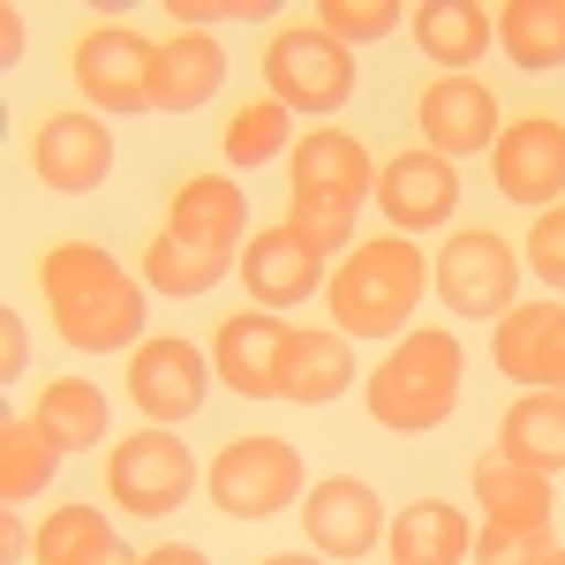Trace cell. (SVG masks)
<instances>
[{
	"mask_svg": "<svg viewBox=\"0 0 565 565\" xmlns=\"http://www.w3.org/2000/svg\"><path fill=\"white\" fill-rule=\"evenodd\" d=\"M392 23H407L399 15V0H317V31L340 45H362V39H385Z\"/></svg>",
	"mask_w": 565,
	"mask_h": 565,
	"instance_id": "1f68e13d",
	"label": "cell"
},
{
	"mask_svg": "<svg viewBox=\"0 0 565 565\" xmlns=\"http://www.w3.org/2000/svg\"><path fill=\"white\" fill-rule=\"evenodd\" d=\"M218 143H226L234 167H264V159H279V151L295 143V136H287V106H279V98H249V106H234Z\"/></svg>",
	"mask_w": 565,
	"mask_h": 565,
	"instance_id": "4dcf8cb0",
	"label": "cell"
},
{
	"mask_svg": "<svg viewBox=\"0 0 565 565\" xmlns=\"http://www.w3.org/2000/svg\"><path fill=\"white\" fill-rule=\"evenodd\" d=\"M490 174H498L505 204H543L551 212L565 196V121H551V114L505 121V136L490 143Z\"/></svg>",
	"mask_w": 565,
	"mask_h": 565,
	"instance_id": "30bf717a",
	"label": "cell"
},
{
	"mask_svg": "<svg viewBox=\"0 0 565 565\" xmlns=\"http://www.w3.org/2000/svg\"><path fill=\"white\" fill-rule=\"evenodd\" d=\"M498 452L527 476H565V392H521L498 415Z\"/></svg>",
	"mask_w": 565,
	"mask_h": 565,
	"instance_id": "7402d4cb",
	"label": "cell"
},
{
	"mask_svg": "<svg viewBox=\"0 0 565 565\" xmlns=\"http://www.w3.org/2000/svg\"><path fill=\"white\" fill-rule=\"evenodd\" d=\"M287 174H295V196H332V204H354V212H362V196H377V167H370L362 136L324 129V121L309 136H295Z\"/></svg>",
	"mask_w": 565,
	"mask_h": 565,
	"instance_id": "ac0fdd59",
	"label": "cell"
},
{
	"mask_svg": "<svg viewBox=\"0 0 565 565\" xmlns=\"http://www.w3.org/2000/svg\"><path fill=\"white\" fill-rule=\"evenodd\" d=\"M348 385H354V354H348L340 332H287L279 399H295V407H332Z\"/></svg>",
	"mask_w": 565,
	"mask_h": 565,
	"instance_id": "cb8c5ba5",
	"label": "cell"
},
{
	"mask_svg": "<svg viewBox=\"0 0 565 565\" xmlns=\"http://www.w3.org/2000/svg\"><path fill=\"white\" fill-rule=\"evenodd\" d=\"M143 565H212L196 543H159V551H143Z\"/></svg>",
	"mask_w": 565,
	"mask_h": 565,
	"instance_id": "f35d334b",
	"label": "cell"
},
{
	"mask_svg": "<svg viewBox=\"0 0 565 565\" xmlns=\"http://www.w3.org/2000/svg\"><path fill=\"white\" fill-rule=\"evenodd\" d=\"M264 23L271 15V0H174V23H189V31H204V23Z\"/></svg>",
	"mask_w": 565,
	"mask_h": 565,
	"instance_id": "d590c367",
	"label": "cell"
},
{
	"mask_svg": "<svg viewBox=\"0 0 565 565\" xmlns=\"http://www.w3.org/2000/svg\"><path fill=\"white\" fill-rule=\"evenodd\" d=\"M527 264H535L551 287H565V204L535 212V226H527Z\"/></svg>",
	"mask_w": 565,
	"mask_h": 565,
	"instance_id": "e575fe53",
	"label": "cell"
},
{
	"mask_svg": "<svg viewBox=\"0 0 565 565\" xmlns=\"http://www.w3.org/2000/svg\"><path fill=\"white\" fill-rule=\"evenodd\" d=\"M543 565H565V543H551V558H543Z\"/></svg>",
	"mask_w": 565,
	"mask_h": 565,
	"instance_id": "b9f144b4",
	"label": "cell"
},
{
	"mask_svg": "<svg viewBox=\"0 0 565 565\" xmlns=\"http://www.w3.org/2000/svg\"><path fill=\"white\" fill-rule=\"evenodd\" d=\"M490 354H498L505 385L565 392V302H513Z\"/></svg>",
	"mask_w": 565,
	"mask_h": 565,
	"instance_id": "2e32d148",
	"label": "cell"
},
{
	"mask_svg": "<svg viewBox=\"0 0 565 565\" xmlns=\"http://www.w3.org/2000/svg\"><path fill=\"white\" fill-rule=\"evenodd\" d=\"M287 226L302 234L317 257H340V249H354V204H332V196H295Z\"/></svg>",
	"mask_w": 565,
	"mask_h": 565,
	"instance_id": "d6a6232c",
	"label": "cell"
},
{
	"mask_svg": "<svg viewBox=\"0 0 565 565\" xmlns=\"http://www.w3.org/2000/svg\"><path fill=\"white\" fill-rule=\"evenodd\" d=\"M23 61V8H0V68Z\"/></svg>",
	"mask_w": 565,
	"mask_h": 565,
	"instance_id": "74e56055",
	"label": "cell"
},
{
	"mask_svg": "<svg viewBox=\"0 0 565 565\" xmlns=\"http://www.w3.org/2000/svg\"><path fill=\"white\" fill-rule=\"evenodd\" d=\"M0 551H8V565L23 558V521H15V513H8V521H0Z\"/></svg>",
	"mask_w": 565,
	"mask_h": 565,
	"instance_id": "ab89813d",
	"label": "cell"
},
{
	"mask_svg": "<svg viewBox=\"0 0 565 565\" xmlns=\"http://www.w3.org/2000/svg\"><path fill=\"white\" fill-rule=\"evenodd\" d=\"M31 558L39 565H143L136 551H121L114 543V527H106V513L98 505H53L39 521V535H31Z\"/></svg>",
	"mask_w": 565,
	"mask_h": 565,
	"instance_id": "d4e9b609",
	"label": "cell"
},
{
	"mask_svg": "<svg viewBox=\"0 0 565 565\" xmlns=\"http://www.w3.org/2000/svg\"><path fill=\"white\" fill-rule=\"evenodd\" d=\"M204 377H218V370H204V354L189 348V340H174V332H151V340L129 348V399L143 407V423H159V430L204 415V392H212Z\"/></svg>",
	"mask_w": 565,
	"mask_h": 565,
	"instance_id": "9c48e42d",
	"label": "cell"
},
{
	"mask_svg": "<svg viewBox=\"0 0 565 565\" xmlns=\"http://www.w3.org/2000/svg\"><path fill=\"white\" fill-rule=\"evenodd\" d=\"M460 377H468V354L452 332H399V348L370 370V423L377 430H437L452 407H460Z\"/></svg>",
	"mask_w": 565,
	"mask_h": 565,
	"instance_id": "3957f363",
	"label": "cell"
},
{
	"mask_svg": "<svg viewBox=\"0 0 565 565\" xmlns=\"http://www.w3.org/2000/svg\"><path fill=\"white\" fill-rule=\"evenodd\" d=\"M423 287H430V257H423L407 234H377V242H354L324 295H332V324H340V332L385 340V332H407Z\"/></svg>",
	"mask_w": 565,
	"mask_h": 565,
	"instance_id": "7a4b0ae2",
	"label": "cell"
},
{
	"mask_svg": "<svg viewBox=\"0 0 565 565\" xmlns=\"http://www.w3.org/2000/svg\"><path fill=\"white\" fill-rule=\"evenodd\" d=\"M476 505H482V521L551 527V476H527L505 452H490V460H476Z\"/></svg>",
	"mask_w": 565,
	"mask_h": 565,
	"instance_id": "484cf974",
	"label": "cell"
},
{
	"mask_svg": "<svg viewBox=\"0 0 565 565\" xmlns=\"http://www.w3.org/2000/svg\"><path fill=\"white\" fill-rule=\"evenodd\" d=\"M264 565H324V558H309V551H279V558H264Z\"/></svg>",
	"mask_w": 565,
	"mask_h": 565,
	"instance_id": "60d3db41",
	"label": "cell"
},
{
	"mask_svg": "<svg viewBox=\"0 0 565 565\" xmlns=\"http://www.w3.org/2000/svg\"><path fill=\"white\" fill-rule=\"evenodd\" d=\"M430 287L452 317H505L521 295V249L490 226H460L430 257Z\"/></svg>",
	"mask_w": 565,
	"mask_h": 565,
	"instance_id": "8992f818",
	"label": "cell"
},
{
	"mask_svg": "<svg viewBox=\"0 0 565 565\" xmlns=\"http://www.w3.org/2000/svg\"><path fill=\"white\" fill-rule=\"evenodd\" d=\"M302 527L317 558H370L385 535V505L362 476H324L302 490Z\"/></svg>",
	"mask_w": 565,
	"mask_h": 565,
	"instance_id": "8fae6325",
	"label": "cell"
},
{
	"mask_svg": "<svg viewBox=\"0 0 565 565\" xmlns=\"http://www.w3.org/2000/svg\"><path fill=\"white\" fill-rule=\"evenodd\" d=\"M61 452H84V445H106V392L84 385V377H53L39 392V415H31Z\"/></svg>",
	"mask_w": 565,
	"mask_h": 565,
	"instance_id": "83f0119b",
	"label": "cell"
},
{
	"mask_svg": "<svg viewBox=\"0 0 565 565\" xmlns=\"http://www.w3.org/2000/svg\"><path fill=\"white\" fill-rule=\"evenodd\" d=\"M53 460H61V445H53L39 423L8 415V423H0V505L15 513L23 498H39L45 482H53Z\"/></svg>",
	"mask_w": 565,
	"mask_h": 565,
	"instance_id": "f1b7e54d",
	"label": "cell"
},
{
	"mask_svg": "<svg viewBox=\"0 0 565 565\" xmlns=\"http://www.w3.org/2000/svg\"><path fill=\"white\" fill-rule=\"evenodd\" d=\"M415 121H423V143L445 151V159H468V151H490L498 143V98L476 76H437L415 98Z\"/></svg>",
	"mask_w": 565,
	"mask_h": 565,
	"instance_id": "e0dca14e",
	"label": "cell"
},
{
	"mask_svg": "<svg viewBox=\"0 0 565 565\" xmlns=\"http://www.w3.org/2000/svg\"><path fill=\"white\" fill-rule=\"evenodd\" d=\"M68 68H76V84L98 114H143L151 106V76H159V45L129 31V23H98L76 39L68 53Z\"/></svg>",
	"mask_w": 565,
	"mask_h": 565,
	"instance_id": "ba28073f",
	"label": "cell"
},
{
	"mask_svg": "<svg viewBox=\"0 0 565 565\" xmlns=\"http://www.w3.org/2000/svg\"><path fill=\"white\" fill-rule=\"evenodd\" d=\"M377 204L399 234H430L445 218L460 212V167L430 151V143H415V151H399L385 159V174H377Z\"/></svg>",
	"mask_w": 565,
	"mask_h": 565,
	"instance_id": "7c38bea8",
	"label": "cell"
},
{
	"mask_svg": "<svg viewBox=\"0 0 565 565\" xmlns=\"http://www.w3.org/2000/svg\"><path fill=\"white\" fill-rule=\"evenodd\" d=\"M106 490H114V505L136 513V521H167V513L189 505V490H196V460H189V445L174 430L143 423L136 437H121L106 452Z\"/></svg>",
	"mask_w": 565,
	"mask_h": 565,
	"instance_id": "52a82bcc",
	"label": "cell"
},
{
	"mask_svg": "<svg viewBox=\"0 0 565 565\" xmlns=\"http://www.w3.org/2000/svg\"><path fill=\"white\" fill-rule=\"evenodd\" d=\"M264 98H279L287 114H332L354 98V61L340 39H324L317 23H287L264 45Z\"/></svg>",
	"mask_w": 565,
	"mask_h": 565,
	"instance_id": "5b68a950",
	"label": "cell"
},
{
	"mask_svg": "<svg viewBox=\"0 0 565 565\" xmlns=\"http://www.w3.org/2000/svg\"><path fill=\"white\" fill-rule=\"evenodd\" d=\"M407 23H415V45L437 61V76H445V68L468 76L482 53L498 45V15L476 8V0H430V8H415Z\"/></svg>",
	"mask_w": 565,
	"mask_h": 565,
	"instance_id": "603a6c76",
	"label": "cell"
},
{
	"mask_svg": "<svg viewBox=\"0 0 565 565\" xmlns=\"http://www.w3.org/2000/svg\"><path fill=\"white\" fill-rule=\"evenodd\" d=\"M23 354H31L23 317H15V309H0V385H15V377H23Z\"/></svg>",
	"mask_w": 565,
	"mask_h": 565,
	"instance_id": "8d00e7d4",
	"label": "cell"
},
{
	"mask_svg": "<svg viewBox=\"0 0 565 565\" xmlns=\"http://www.w3.org/2000/svg\"><path fill=\"white\" fill-rule=\"evenodd\" d=\"M242 226H249V204H242V189L226 174H189L174 189V204H167V234L189 242V249H204V257H226L242 249Z\"/></svg>",
	"mask_w": 565,
	"mask_h": 565,
	"instance_id": "d6986e66",
	"label": "cell"
},
{
	"mask_svg": "<svg viewBox=\"0 0 565 565\" xmlns=\"http://www.w3.org/2000/svg\"><path fill=\"white\" fill-rule=\"evenodd\" d=\"M392 543V565H460L476 551V527L460 505H445V498H415V505H399L385 527Z\"/></svg>",
	"mask_w": 565,
	"mask_h": 565,
	"instance_id": "44dd1931",
	"label": "cell"
},
{
	"mask_svg": "<svg viewBox=\"0 0 565 565\" xmlns=\"http://www.w3.org/2000/svg\"><path fill=\"white\" fill-rule=\"evenodd\" d=\"M226 84V53L212 31H174L159 39V76H151V106L159 114H196L204 98H218Z\"/></svg>",
	"mask_w": 565,
	"mask_h": 565,
	"instance_id": "ffe728a7",
	"label": "cell"
},
{
	"mask_svg": "<svg viewBox=\"0 0 565 565\" xmlns=\"http://www.w3.org/2000/svg\"><path fill=\"white\" fill-rule=\"evenodd\" d=\"M498 15V39H505V61L521 68H565V0H505L490 8Z\"/></svg>",
	"mask_w": 565,
	"mask_h": 565,
	"instance_id": "4316f807",
	"label": "cell"
},
{
	"mask_svg": "<svg viewBox=\"0 0 565 565\" xmlns=\"http://www.w3.org/2000/svg\"><path fill=\"white\" fill-rule=\"evenodd\" d=\"M39 287H45V309H53L61 340L84 354L136 348V332L151 324L143 317V287L98 242H53L39 257Z\"/></svg>",
	"mask_w": 565,
	"mask_h": 565,
	"instance_id": "6da1fadb",
	"label": "cell"
},
{
	"mask_svg": "<svg viewBox=\"0 0 565 565\" xmlns=\"http://www.w3.org/2000/svg\"><path fill=\"white\" fill-rule=\"evenodd\" d=\"M204 490H212V505L226 521H271V513H287L309 490V476H302V452H295L287 437L249 430V437H226V445H218Z\"/></svg>",
	"mask_w": 565,
	"mask_h": 565,
	"instance_id": "277c9868",
	"label": "cell"
},
{
	"mask_svg": "<svg viewBox=\"0 0 565 565\" xmlns=\"http://www.w3.org/2000/svg\"><path fill=\"white\" fill-rule=\"evenodd\" d=\"M551 543H558L551 527L482 521V527H476V551H468V558H476V565H543V558H551Z\"/></svg>",
	"mask_w": 565,
	"mask_h": 565,
	"instance_id": "836d02e7",
	"label": "cell"
},
{
	"mask_svg": "<svg viewBox=\"0 0 565 565\" xmlns=\"http://www.w3.org/2000/svg\"><path fill=\"white\" fill-rule=\"evenodd\" d=\"M226 271H234L226 257L189 249V242H174V234H167V226L143 242V287H159V295H181V302H189V295H212Z\"/></svg>",
	"mask_w": 565,
	"mask_h": 565,
	"instance_id": "f546056e",
	"label": "cell"
},
{
	"mask_svg": "<svg viewBox=\"0 0 565 565\" xmlns=\"http://www.w3.org/2000/svg\"><path fill=\"white\" fill-rule=\"evenodd\" d=\"M242 287H249V309H295L317 295V279H324V257L309 249L302 234L279 218V226H264V234H249L242 242Z\"/></svg>",
	"mask_w": 565,
	"mask_h": 565,
	"instance_id": "9a60e30c",
	"label": "cell"
},
{
	"mask_svg": "<svg viewBox=\"0 0 565 565\" xmlns=\"http://www.w3.org/2000/svg\"><path fill=\"white\" fill-rule=\"evenodd\" d=\"M31 174L53 189V196H90L98 181L114 174V136L90 114H45L39 136H31Z\"/></svg>",
	"mask_w": 565,
	"mask_h": 565,
	"instance_id": "4fadbf2b",
	"label": "cell"
},
{
	"mask_svg": "<svg viewBox=\"0 0 565 565\" xmlns=\"http://www.w3.org/2000/svg\"><path fill=\"white\" fill-rule=\"evenodd\" d=\"M287 332H295V324H279L271 309H234V317H218V332H212L218 385L242 392V399H279V354H287Z\"/></svg>",
	"mask_w": 565,
	"mask_h": 565,
	"instance_id": "5bb4252c",
	"label": "cell"
}]
</instances>
